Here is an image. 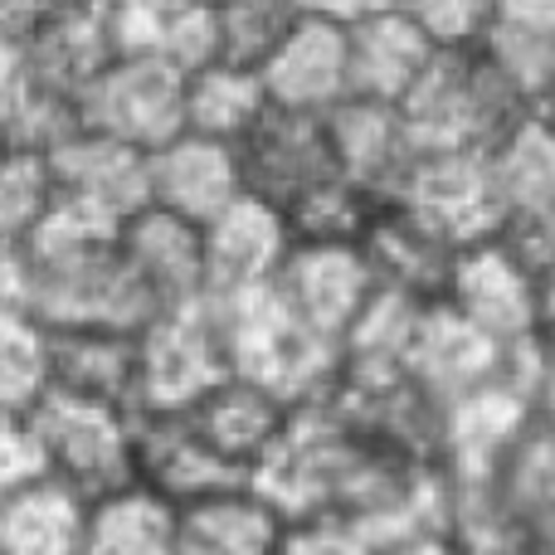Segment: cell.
Returning a JSON list of instances; mask_svg holds the SVG:
<instances>
[{
    "instance_id": "obj_38",
    "label": "cell",
    "mask_w": 555,
    "mask_h": 555,
    "mask_svg": "<svg viewBox=\"0 0 555 555\" xmlns=\"http://www.w3.org/2000/svg\"><path fill=\"white\" fill-rule=\"evenodd\" d=\"M512 375L517 385L527 390L531 410L541 420H555V287H551V302H546V317H541L537 336L512 356Z\"/></svg>"
},
{
    "instance_id": "obj_43",
    "label": "cell",
    "mask_w": 555,
    "mask_h": 555,
    "mask_svg": "<svg viewBox=\"0 0 555 555\" xmlns=\"http://www.w3.org/2000/svg\"><path fill=\"white\" fill-rule=\"evenodd\" d=\"M380 555H459V551H453V541L443 537V527H410V531L385 541Z\"/></svg>"
},
{
    "instance_id": "obj_39",
    "label": "cell",
    "mask_w": 555,
    "mask_h": 555,
    "mask_svg": "<svg viewBox=\"0 0 555 555\" xmlns=\"http://www.w3.org/2000/svg\"><path fill=\"white\" fill-rule=\"evenodd\" d=\"M278 555H380L371 537L351 521L336 517H307V521H287Z\"/></svg>"
},
{
    "instance_id": "obj_13",
    "label": "cell",
    "mask_w": 555,
    "mask_h": 555,
    "mask_svg": "<svg viewBox=\"0 0 555 555\" xmlns=\"http://www.w3.org/2000/svg\"><path fill=\"white\" fill-rule=\"evenodd\" d=\"M117 249L132 278L146 287L156 312H176V307L205 302L210 283H205V230L171 210L142 205L127 215L117 230Z\"/></svg>"
},
{
    "instance_id": "obj_48",
    "label": "cell",
    "mask_w": 555,
    "mask_h": 555,
    "mask_svg": "<svg viewBox=\"0 0 555 555\" xmlns=\"http://www.w3.org/2000/svg\"><path fill=\"white\" fill-rule=\"evenodd\" d=\"M0 152H5V137H0Z\"/></svg>"
},
{
    "instance_id": "obj_18",
    "label": "cell",
    "mask_w": 555,
    "mask_h": 555,
    "mask_svg": "<svg viewBox=\"0 0 555 555\" xmlns=\"http://www.w3.org/2000/svg\"><path fill=\"white\" fill-rule=\"evenodd\" d=\"M326 142H332L336 176L361 185L375 201H390L420 156L400 107L365 103V98H346L326 113Z\"/></svg>"
},
{
    "instance_id": "obj_35",
    "label": "cell",
    "mask_w": 555,
    "mask_h": 555,
    "mask_svg": "<svg viewBox=\"0 0 555 555\" xmlns=\"http://www.w3.org/2000/svg\"><path fill=\"white\" fill-rule=\"evenodd\" d=\"M400 15L429 39L439 54L482 49L502 25V0H400Z\"/></svg>"
},
{
    "instance_id": "obj_45",
    "label": "cell",
    "mask_w": 555,
    "mask_h": 555,
    "mask_svg": "<svg viewBox=\"0 0 555 555\" xmlns=\"http://www.w3.org/2000/svg\"><path fill=\"white\" fill-rule=\"evenodd\" d=\"M502 25L555 35V0H502Z\"/></svg>"
},
{
    "instance_id": "obj_8",
    "label": "cell",
    "mask_w": 555,
    "mask_h": 555,
    "mask_svg": "<svg viewBox=\"0 0 555 555\" xmlns=\"http://www.w3.org/2000/svg\"><path fill=\"white\" fill-rule=\"evenodd\" d=\"M273 293L283 297L287 312L312 326L322 341L346 346V336H351V326L361 322V312L371 307V297L380 293V283H375L361 249L293 244L283 269L273 278Z\"/></svg>"
},
{
    "instance_id": "obj_28",
    "label": "cell",
    "mask_w": 555,
    "mask_h": 555,
    "mask_svg": "<svg viewBox=\"0 0 555 555\" xmlns=\"http://www.w3.org/2000/svg\"><path fill=\"white\" fill-rule=\"evenodd\" d=\"M83 527L88 502L54 478L0 498V555H83Z\"/></svg>"
},
{
    "instance_id": "obj_3",
    "label": "cell",
    "mask_w": 555,
    "mask_h": 555,
    "mask_svg": "<svg viewBox=\"0 0 555 555\" xmlns=\"http://www.w3.org/2000/svg\"><path fill=\"white\" fill-rule=\"evenodd\" d=\"M29 424L44 449V468L54 482L78 492L83 502H98L117 488H132V410L93 400H68L44 390V400L29 410Z\"/></svg>"
},
{
    "instance_id": "obj_27",
    "label": "cell",
    "mask_w": 555,
    "mask_h": 555,
    "mask_svg": "<svg viewBox=\"0 0 555 555\" xmlns=\"http://www.w3.org/2000/svg\"><path fill=\"white\" fill-rule=\"evenodd\" d=\"M502 220L555 215V127L531 107L482 152Z\"/></svg>"
},
{
    "instance_id": "obj_21",
    "label": "cell",
    "mask_w": 555,
    "mask_h": 555,
    "mask_svg": "<svg viewBox=\"0 0 555 555\" xmlns=\"http://www.w3.org/2000/svg\"><path fill=\"white\" fill-rule=\"evenodd\" d=\"M117 59L103 0H64L35 35L20 44V74L64 98H83L88 83Z\"/></svg>"
},
{
    "instance_id": "obj_29",
    "label": "cell",
    "mask_w": 555,
    "mask_h": 555,
    "mask_svg": "<svg viewBox=\"0 0 555 555\" xmlns=\"http://www.w3.org/2000/svg\"><path fill=\"white\" fill-rule=\"evenodd\" d=\"M263 113H269V93L249 68L201 64L195 74H185V132L240 146Z\"/></svg>"
},
{
    "instance_id": "obj_30",
    "label": "cell",
    "mask_w": 555,
    "mask_h": 555,
    "mask_svg": "<svg viewBox=\"0 0 555 555\" xmlns=\"http://www.w3.org/2000/svg\"><path fill=\"white\" fill-rule=\"evenodd\" d=\"M176 507L146 492L142 482L88 502L83 555H171Z\"/></svg>"
},
{
    "instance_id": "obj_2",
    "label": "cell",
    "mask_w": 555,
    "mask_h": 555,
    "mask_svg": "<svg viewBox=\"0 0 555 555\" xmlns=\"http://www.w3.org/2000/svg\"><path fill=\"white\" fill-rule=\"evenodd\" d=\"M230 346V371L269 385L287 404H312L332 390L341 371V346L322 341L307 322H297L283 307V297L269 287L240 297H210Z\"/></svg>"
},
{
    "instance_id": "obj_47",
    "label": "cell",
    "mask_w": 555,
    "mask_h": 555,
    "mask_svg": "<svg viewBox=\"0 0 555 555\" xmlns=\"http://www.w3.org/2000/svg\"><path fill=\"white\" fill-rule=\"evenodd\" d=\"M537 113H541V117H546V122L555 127V83L546 88V93H541V103H537Z\"/></svg>"
},
{
    "instance_id": "obj_1",
    "label": "cell",
    "mask_w": 555,
    "mask_h": 555,
    "mask_svg": "<svg viewBox=\"0 0 555 555\" xmlns=\"http://www.w3.org/2000/svg\"><path fill=\"white\" fill-rule=\"evenodd\" d=\"M521 113H531V103L492 64L488 49L434 54L400 103L420 152H488Z\"/></svg>"
},
{
    "instance_id": "obj_40",
    "label": "cell",
    "mask_w": 555,
    "mask_h": 555,
    "mask_svg": "<svg viewBox=\"0 0 555 555\" xmlns=\"http://www.w3.org/2000/svg\"><path fill=\"white\" fill-rule=\"evenodd\" d=\"M39 478H49V468L29 414H0V498H10V492L29 488Z\"/></svg>"
},
{
    "instance_id": "obj_24",
    "label": "cell",
    "mask_w": 555,
    "mask_h": 555,
    "mask_svg": "<svg viewBox=\"0 0 555 555\" xmlns=\"http://www.w3.org/2000/svg\"><path fill=\"white\" fill-rule=\"evenodd\" d=\"M434 54H439V49H434L400 10H385V15H371V20H361V25H346L351 98L400 107L404 93L420 83V74L429 68Z\"/></svg>"
},
{
    "instance_id": "obj_41",
    "label": "cell",
    "mask_w": 555,
    "mask_h": 555,
    "mask_svg": "<svg viewBox=\"0 0 555 555\" xmlns=\"http://www.w3.org/2000/svg\"><path fill=\"white\" fill-rule=\"evenodd\" d=\"M29 293H35V273H29L25 244L0 240V322L29 317Z\"/></svg>"
},
{
    "instance_id": "obj_5",
    "label": "cell",
    "mask_w": 555,
    "mask_h": 555,
    "mask_svg": "<svg viewBox=\"0 0 555 555\" xmlns=\"http://www.w3.org/2000/svg\"><path fill=\"white\" fill-rule=\"evenodd\" d=\"M88 132L152 156L185 132V74L152 59H113L78 98Z\"/></svg>"
},
{
    "instance_id": "obj_14",
    "label": "cell",
    "mask_w": 555,
    "mask_h": 555,
    "mask_svg": "<svg viewBox=\"0 0 555 555\" xmlns=\"http://www.w3.org/2000/svg\"><path fill=\"white\" fill-rule=\"evenodd\" d=\"M404 371L434 395V400H459L478 385L512 371V356L492 346L468 317H459L449 302H424L414 312L410 341H404Z\"/></svg>"
},
{
    "instance_id": "obj_23",
    "label": "cell",
    "mask_w": 555,
    "mask_h": 555,
    "mask_svg": "<svg viewBox=\"0 0 555 555\" xmlns=\"http://www.w3.org/2000/svg\"><path fill=\"white\" fill-rule=\"evenodd\" d=\"M49 162H54L59 195L103 215V220L122 224L127 215L146 205V152H132L113 137H98L83 127Z\"/></svg>"
},
{
    "instance_id": "obj_7",
    "label": "cell",
    "mask_w": 555,
    "mask_h": 555,
    "mask_svg": "<svg viewBox=\"0 0 555 555\" xmlns=\"http://www.w3.org/2000/svg\"><path fill=\"white\" fill-rule=\"evenodd\" d=\"M240 181L244 195L273 205L278 215L293 201H302L312 185L332 181V142H326V117L317 113H293V107H273L249 127L240 146Z\"/></svg>"
},
{
    "instance_id": "obj_22",
    "label": "cell",
    "mask_w": 555,
    "mask_h": 555,
    "mask_svg": "<svg viewBox=\"0 0 555 555\" xmlns=\"http://www.w3.org/2000/svg\"><path fill=\"white\" fill-rule=\"evenodd\" d=\"M49 390L68 400H93L137 414V336L107 326L44 332Z\"/></svg>"
},
{
    "instance_id": "obj_26",
    "label": "cell",
    "mask_w": 555,
    "mask_h": 555,
    "mask_svg": "<svg viewBox=\"0 0 555 555\" xmlns=\"http://www.w3.org/2000/svg\"><path fill=\"white\" fill-rule=\"evenodd\" d=\"M498 498L517 521L527 555H555V420L531 414L498 468Z\"/></svg>"
},
{
    "instance_id": "obj_15",
    "label": "cell",
    "mask_w": 555,
    "mask_h": 555,
    "mask_svg": "<svg viewBox=\"0 0 555 555\" xmlns=\"http://www.w3.org/2000/svg\"><path fill=\"white\" fill-rule=\"evenodd\" d=\"M361 254L371 263L375 283L385 293H400L410 302H439L449 293L453 263H459V244L439 234L424 215H414L400 201H380L371 230L361 240Z\"/></svg>"
},
{
    "instance_id": "obj_34",
    "label": "cell",
    "mask_w": 555,
    "mask_h": 555,
    "mask_svg": "<svg viewBox=\"0 0 555 555\" xmlns=\"http://www.w3.org/2000/svg\"><path fill=\"white\" fill-rule=\"evenodd\" d=\"M74 132H83L78 98H64V93H54V88H39L20 74L15 98H10L5 113H0V137H5V146L54 156Z\"/></svg>"
},
{
    "instance_id": "obj_16",
    "label": "cell",
    "mask_w": 555,
    "mask_h": 555,
    "mask_svg": "<svg viewBox=\"0 0 555 555\" xmlns=\"http://www.w3.org/2000/svg\"><path fill=\"white\" fill-rule=\"evenodd\" d=\"M263 93L273 107L326 117L336 103L351 98V64H346V25L302 10L293 35L273 49V59L259 68Z\"/></svg>"
},
{
    "instance_id": "obj_46",
    "label": "cell",
    "mask_w": 555,
    "mask_h": 555,
    "mask_svg": "<svg viewBox=\"0 0 555 555\" xmlns=\"http://www.w3.org/2000/svg\"><path fill=\"white\" fill-rule=\"evenodd\" d=\"M15 88H20V44L0 39V113H5V103L15 98Z\"/></svg>"
},
{
    "instance_id": "obj_44",
    "label": "cell",
    "mask_w": 555,
    "mask_h": 555,
    "mask_svg": "<svg viewBox=\"0 0 555 555\" xmlns=\"http://www.w3.org/2000/svg\"><path fill=\"white\" fill-rule=\"evenodd\" d=\"M312 15H326L336 25H361L371 15H385V10H400V0H302Z\"/></svg>"
},
{
    "instance_id": "obj_37",
    "label": "cell",
    "mask_w": 555,
    "mask_h": 555,
    "mask_svg": "<svg viewBox=\"0 0 555 555\" xmlns=\"http://www.w3.org/2000/svg\"><path fill=\"white\" fill-rule=\"evenodd\" d=\"M482 49H488L492 64L512 78V88H517L531 107H537L541 93L555 83V35L521 29V25H498Z\"/></svg>"
},
{
    "instance_id": "obj_25",
    "label": "cell",
    "mask_w": 555,
    "mask_h": 555,
    "mask_svg": "<svg viewBox=\"0 0 555 555\" xmlns=\"http://www.w3.org/2000/svg\"><path fill=\"white\" fill-rule=\"evenodd\" d=\"M287 521L244 482L205 502L176 507L171 555H278Z\"/></svg>"
},
{
    "instance_id": "obj_31",
    "label": "cell",
    "mask_w": 555,
    "mask_h": 555,
    "mask_svg": "<svg viewBox=\"0 0 555 555\" xmlns=\"http://www.w3.org/2000/svg\"><path fill=\"white\" fill-rule=\"evenodd\" d=\"M302 10H307L302 0H210V25H215L210 64H234L259 74L273 59V49L293 35Z\"/></svg>"
},
{
    "instance_id": "obj_11",
    "label": "cell",
    "mask_w": 555,
    "mask_h": 555,
    "mask_svg": "<svg viewBox=\"0 0 555 555\" xmlns=\"http://www.w3.org/2000/svg\"><path fill=\"white\" fill-rule=\"evenodd\" d=\"M531 400L517 385V375H498V380L478 385V390L459 395L443 404V453L439 473L453 482H492L512 443L531 424Z\"/></svg>"
},
{
    "instance_id": "obj_4",
    "label": "cell",
    "mask_w": 555,
    "mask_h": 555,
    "mask_svg": "<svg viewBox=\"0 0 555 555\" xmlns=\"http://www.w3.org/2000/svg\"><path fill=\"white\" fill-rule=\"evenodd\" d=\"M230 375V346L215 302L162 312L137 332V410L181 414Z\"/></svg>"
},
{
    "instance_id": "obj_20",
    "label": "cell",
    "mask_w": 555,
    "mask_h": 555,
    "mask_svg": "<svg viewBox=\"0 0 555 555\" xmlns=\"http://www.w3.org/2000/svg\"><path fill=\"white\" fill-rule=\"evenodd\" d=\"M117 59H152L195 74L215 59L210 0H103Z\"/></svg>"
},
{
    "instance_id": "obj_32",
    "label": "cell",
    "mask_w": 555,
    "mask_h": 555,
    "mask_svg": "<svg viewBox=\"0 0 555 555\" xmlns=\"http://www.w3.org/2000/svg\"><path fill=\"white\" fill-rule=\"evenodd\" d=\"M375 210H380V201H375V195H365L361 185L332 176V181L312 185L302 201L287 205L283 224H287V240H293V244L361 249V240H365V230H371Z\"/></svg>"
},
{
    "instance_id": "obj_17",
    "label": "cell",
    "mask_w": 555,
    "mask_h": 555,
    "mask_svg": "<svg viewBox=\"0 0 555 555\" xmlns=\"http://www.w3.org/2000/svg\"><path fill=\"white\" fill-rule=\"evenodd\" d=\"M244 195L234 146L181 132L146 156V205L171 210L191 224H210Z\"/></svg>"
},
{
    "instance_id": "obj_10",
    "label": "cell",
    "mask_w": 555,
    "mask_h": 555,
    "mask_svg": "<svg viewBox=\"0 0 555 555\" xmlns=\"http://www.w3.org/2000/svg\"><path fill=\"white\" fill-rule=\"evenodd\" d=\"M132 468H137V482L146 492H156L162 502H171V507H191V502H205L215 492H230L249 482L195 434L185 410L132 414Z\"/></svg>"
},
{
    "instance_id": "obj_6",
    "label": "cell",
    "mask_w": 555,
    "mask_h": 555,
    "mask_svg": "<svg viewBox=\"0 0 555 555\" xmlns=\"http://www.w3.org/2000/svg\"><path fill=\"white\" fill-rule=\"evenodd\" d=\"M443 302L459 317H468L492 346L517 356L546 317L551 287H541L498 240H482L459 254Z\"/></svg>"
},
{
    "instance_id": "obj_12",
    "label": "cell",
    "mask_w": 555,
    "mask_h": 555,
    "mask_svg": "<svg viewBox=\"0 0 555 555\" xmlns=\"http://www.w3.org/2000/svg\"><path fill=\"white\" fill-rule=\"evenodd\" d=\"M293 414H297V404H287L269 385L230 371L215 390H205L201 400L185 410V420L195 424V434H201L234 473L254 478V473L273 459L278 443L287 439Z\"/></svg>"
},
{
    "instance_id": "obj_19",
    "label": "cell",
    "mask_w": 555,
    "mask_h": 555,
    "mask_svg": "<svg viewBox=\"0 0 555 555\" xmlns=\"http://www.w3.org/2000/svg\"><path fill=\"white\" fill-rule=\"evenodd\" d=\"M287 249L293 240L283 215L254 195H240L230 210L205 224V283H210L205 297H240L269 287Z\"/></svg>"
},
{
    "instance_id": "obj_9",
    "label": "cell",
    "mask_w": 555,
    "mask_h": 555,
    "mask_svg": "<svg viewBox=\"0 0 555 555\" xmlns=\"http://www.w3.org/2000/svg\"><path fill=\"white\" fill-rule=\"evenodd\" d=\"M390 201L424 215L459 249H473L502 230V210L482 152H420Z\"/></svg>"
},
{
    "instance_id": "obj_42",
    "label": "cell",
    "mask_w": 555,
    "mask_h": 555,
    "mask_svg": "<svg viewBox=\"0 0 555 555\" xmlns=\"http://www.w3.org/2000/svg\"><path fill=\"white\" fill-rule=\"evenodd\" d=\"M59 5H64V0H0V39L25 44Z\"/></svg>"
},
{
    "instance_id": "obj_49",
    "label": "cell",
    "mask_w": 555,
    "mask_h": 555,
    "mask_svg": "<svg viewBox=\"0 0 555 555\" xmlns=\"http://www.w3.org/2000/svg\"><path fill=\"white\" fill-rule=\"evenodd\" d=\"M93 5H98V0H93Z\"/></svg>"
},
{
    "instance_id": "obj_33",
    "label": "cell",
    "mask_w": 555,
    "mask_h": 555,
    "mask_svg": "<svg viewBox=\"0 0 555 555\" xmlns=\"http://www.w3.org/2000/svg\"><path fill=\"white\" fill-rule=\"evenodd\" d=\"M54 201H59L54 162H49L44 152L5 146V152H0V240L29 244V234L54 210Z\"/></svg>"
},
{
    "instance_id": "obj_36",
    "label": "cell",
    "mask_w": 555,
    "mask_h": 555,
    "mask_svg": "<svg viewBox=\"0 0 555 555\" xmlns=\"http://www.w3.org/2000/svg\"><path fill=\"white\" fill-rule=\"evenodd\" d=\"M49 390L44 326L35 317L0 322V414H29Z\"/></svg>"
}]
</instances>
